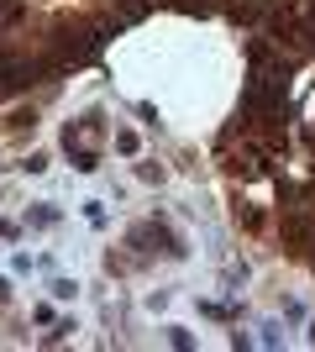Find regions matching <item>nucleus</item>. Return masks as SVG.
Instances as JSON below:
<instances>
[{"mask_svg": "<svg viewBox=\"0 0 315 352\" xmlns=\"http://www.w3.org/2000/svg\"><path fill=\"white\" fill-rule=\"evenodd\" d=\"M53 221H58V210H47V206L32 210V226H53Z\"/></svg>", "mask_w": 315, "mask_h": 352, "instance_id": "obj_1", "label": "nucleus"}, {"mask_svg": "<svg viewBox=\"0 0 315 352\" xmlns=\"http://www.w3.org/2000/svg\"><path fill=\"white\" fill-rule=\"evenodd\" d=\"M0 236H11V226H5V221H0Z\"/></svg>", "mask_w": 315, "mask_h": 352, "instance_id": "obj_2", "label": "nucleus"}, {"mask_svg": "<svg viewBox=\"0 0 315 352\" xmlns=\"http://www.w3.org/2000/svg\"><path fill=\"white\" fill-rule=\"evenodd\" d=\"M5 294H11V289H5V279H0V300H5Z\"/></svg>", "mask_w": 315, "mask_h": 352, "instance_id": "obj_3", "label": "nucleus"}]
</instances>
